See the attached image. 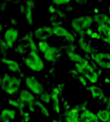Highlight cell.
Returning a JSON list of instances; mask_svg holds the SVG:
<instances>
[{
    "label": "cell",
    "instance_id": "obj_1",
    "mask_svg": "<svg viewBox=\"0 0 110 122\" xmlns=\"http://www.w3.org/2000/svg\"><path fill=\"white\" fill-rule=\"evenodd\" d=\"M94 22V17L92 16H79L72 19L71 26L80 37H84L86 35V29L90 28Z\"/></svg>",
    "mask_w": 110,
    "mask_h": 122
},
{
    "label": "cell",
    "instance_id": "obj_2",
    "mask_svg": "<svg viewBox=\"0 0 110 122\" xmlns=\"http://www.w3.org/2000/svg\"><path fill=\"white\" fill-rule=\"evenodd\" d=\"M24 63L28 69L34 72H41L45 67L44 62L37 51H30L24 58Z\"/></svg>",
    "mask_w": 110,
    "mask_h": 122
},
{
    "label": "cell",
    "instance_id": "obj_3",
    "mask_svg": "<svg viewBox=\"0 0 110 122\" xmlns=\"http://www.w3.org/2000/svg\"><path fill=\"white\" fill-rule=\"evenodd\" d=\"M74 67L78 73L84 76L89 82L96 84L99 81L98 73L89 62L86 64H74Z\"/></svg>",
    "mask_w": 110,
    "mask_h": 122
},
{
    "label": "cell",
    "instance_id": "obj_4",
    "mask_svg": "<svg viewBox=\"0 0 110 122\" xmlns=\"http://www.w3.org/2000/svg\"><path fill=\"white\" fill-rule=\"evenodd\" d=\"M97 32L101 35H110V16L105 14H97L94 16Z\"/></svg>",
    "mask_w": 110,
    "mask_h": 122
},
{
    "label": "cell",
    "instance_id": "obj_5",
    "mask_svg": "<svg viewBox=\"0 0 110 122\" xmlns=\"http://www.w3.org/2000/svg\"><path fill=\"white\" fill-rule=\"evenodd\" d=\"M24 82L26 88L34 95H41L44 92L42 83L34 76H28L25 78Z\"/></svg>",
    "mask_w": 110,
    "mask_h": 122
},
{
    "label": "cell",
    "instance_id": "obj_6",
    "mask_svg": "<svg viewBox=\"0 0 110 122\" xmlns=\"http://www.w3.org/2000/svg\"><path fill=\"white\" fill-rule=\"evenodd\" d=\"M92 59L98 66L104 69H110V53L98 52L92 55Z\"/></svg>",
    "mask_w": 110,
    "mask_h": 122
},
{
    "label": "cell",
    "instance_id": "obj_7",
    "mask_svg": "<svg viewBox=\"0 0 110 122\" xmlns=\"http://www.w3.org/2000/svg\"><path fill=\"white\" fill-rule=\"evenodd\" d=\"M34 37L39 41H47L53 35V29L51 26H43L36 29L33 33Z\"/></svg>",
    "mask_w": 110,
    "mask_h": 122
},
{
    "label": "cell",
    "instance_id": "obj_8",
    "mask_svg": "<svg viewBox=\"0 0 110 122\" xmlns=\"http://www.w3.org/2000/svg\"><path fill=\"white\" fill-rule=\"evenodd\" d=\"M19 30L14 27H10L4 31L3 39L7 44L9 49H12L14 47L15 43L19 38Z\"/></svg>",
    "mask_w": 110,
    "mask_h": 122
},
{
    "label": "cell",
    "instance_id": "obj_9",
    "mask_svg": "<svg viewBox=\"0 0 110 122\" xmlns=\"http://www.w3.org/2000/svg\"><path fill=\"white\" fill-rule=\"evenodd\" d=\"M21 86V80L16 76H12L7 86L3 91L8 95H14L17 94Z\"/></svg>",
    "mask_w": 110,
    "mask_h": 122
},
{
    "label": "cell",
    "instance_id": "obj_10",
    "mask_svg": "<svg viewBox=\"0 0 110 122\" xmlns=\"http://www.w3.org/2000/svg\"><path fill=\"white\" fill-rule=\"evenodd\" d=\"M53 29V33L54 35L58 37L64 38L66 41L70 43H73L75 41V37L66 28L63 27L61 25H57L52 27Z\"/></svg>",
    "mask_w": 110,
    "mask_h": 122
},
{
    "label": "cell",
    "instance_id": "obj_11",
    "mask_svg": "<svg viewBox=\"0 0 110 122\" xmlns=\"http://www.w3.org/2000/svg\"><path fill=\"white\" fill-rule=\"evenodd\" d=\"M44 54V59L48 61V62H55L58 60V59L60 57V50L57 46H51L48 50L43 54Z\"/></svg>",
    "mask_w": 110,
    "mask_h": 122
},
{
    "label": "cell",
    "instance_id": "obj_12",
    "mask_svg": "<svg viewBox=\"0 0 110 122\" xmlns=\"http://www.w3.org/2000/svg\"><path fill=\"white\" fill-rule=\"evenodd\" d=\"M61 90L59 87H54L51 92L52 101V109L57 114H59L61 112V107L59 104V96L60 94Z\"/></svg>",
    "mask_w": 110,
    "mask_h": 122
},
{
    "label": "cell",
    "instance_id": "obj_13",
    "mask_svg": "<svg viewBox=\"0 0 110 122\" xmlns=\"http://www.w3.org/2000/svg\"><path fill=\"white\" fill-rule=\"evenodd\" d=\"M19 99L27 106L34 104L36 102L34 94H32L29 89H21L19 92Z\"/></svg>",
    "mask_w": 110,
    "mask_h": 122
},
{
    "label": "cell",
    "instance_id": "obj_14",
    "mask_svg": "<svg viewBox=\"0 0 110 122\" xmlns=\"http://www.w3.org/2000/svg\"><path fill=\"white\" fill-rule=\"evenodd\" d=\"M35 6V2L33 0H27L26 2V11H25V19L28 25L31 26L34 24V16L33 11Z\"/></svg>",
    "mask_w": 110,
    "mask_h": 122
},
{
    "label": "cell",
    "instance_id": "obj_15",
    "mask_svg": "<svg viewBox=\"0 0 110 122\" xmlns=\"http://www.w3.org/2000/svg\"><path fill=\"white\" fill-rule=\"evenodd\" d=\"M80 108L77 106L65 114V122H81L80 118Z\"/></svg>",
    "mask_w": 110,
    "mask_h": 122
},
{
    "label": "cell",
    "instance_id": "obj_16",
    "mask_svg": "<svg viewBox=\"0 0 110 122\" xmlns=\"http://www.w3.org/2000/svg\"><path fill=\"white\" fill-rule=\"evenodd\" d=\"M1 62L5 64L7 66L9 71L11 73H18L21 70L19 64L14 59L2 57L1 59Z\"/></svg>",
    "mask_w": 110,
    "mask_h": 122
},
{
    "label": "cell",
    "instance_id": "obj_17",
    "mask_svg": "<svg viewBox=\"0 0 110 122\" xmlns=\"http://www.w3.org/2000/svg\"><path fill=\"white\" fill-rule=\"evenodd\" d=\"M81 121L83 122H101L97 114L89 109H84L80 114Z\"/></svg>",
    "mask_w": 110,
    "mask_h": 122
},
{
    "label": "cell",
    "instance_id": "obj_18",
    "mask_svg": "<svg viewBox=\"0 0 110 122\" xmlns=\"http://www.w3.org/2000/svg\"><path fill=\"white\" fill-rule=\"evenodd\" d=\"M16 111L14 109H4L0 115V119L1 121H4V120H9V121H13L16 118Z\"/></svg>",
    "mask_w": 110,
    "mask_h": 122
},
{
    "label": "cell",
    "instance_id": "obj_19",
    "mask_svg": "<svg viewBox=\"0 0 110 122\" xmlns=\"http://www.w3.org/2000/svg\"><path fill=\"white\" fill-rule=\"evenodd\" d=\"M91 96L94 99H102L105 98V94L103 90L97 85H92L89 87Z\"/></svg>",
    "mask_w": 110,
    "mask_h": 122
},
{
    "label": "cell",
    "instance_id": "obj_20",
    "mask_svg": "<svg viewBox=\"0 0 110 122\" xmlns=\"http://www.w3.org/2000/svg\"><path fill=\"white\" fill-rule=\"evenodd\" d=\"M67 56L70 61L74 62V64H86L89 62L85 58L74 51H68Z\"/></svg>",
    "mask_w": 110,
    "mask_h": 122
},
{
    "label": "cell",
    "instance_id": "obj_21",
    "mask_svg": "<svg viewBox=\"0 0 110 122\" xmlns=\"http://www.w3.org/2000/svg\"><path fill=\"white\" fill-rule=\"evenodd\" d=\"M78 43H79L80 49L84 52H85L87 54H92L93 49H92V45L89 43H88L87 41H85L84 37H80L79 41H78Z\"/></svg>",
    "mask_w": 110,
    "mask_h": 122
},
{
    "label": "cell",
    "instance_id": "obj_22",
    "mask_svg": "<svg viewBox=\"0 0 110 122\" xmlns=\"http://www.w3.org/2000/svg\"><path fill=\"white\" fill-rule=\"evenodd\" d=\"M97 116L101 122H110V110L109 109L99 110Z\"/></svg>",
    "mask_w": 110,
    "mask_h": 122
},
{
    "label": "cell",
    "instance_id": "obj_23",
    "mask_svg": "<svg viewBox=\"0 0 110 122\" xmlns=\"http://www.w3.org/2000/svg\"><path fill=\"white\" fill-rule=\"evenodd\" d=\"M8 104L9 106L16 108L19 110H23L26 107V104L21 102L19 99H9L8 100Z\"/></svg>",
    "mask_w": 110,
    "mask_h": 122
},
{
    "label": "cell",
    "instance_id": "obj_24",
    "mask_svg": "<svg viewBox=\"0 0 110 122\" xmlns=\"http://www.w3.org/2000/svg\"><path fill=\"white\" fill-rule=\"evenodd\" d=\"M35 104L37 106V107H38L40 111H41V114L46 118H49L50 117V112L49 109L44 105V103H42L41 101H36Z\"/></svg>",
    "mask_w": 110,
    "mask_h": 122
},
{
    "label": "cell",
    "instance_id": "obj_25",
    "mask_svg": "<svg viewBox=\"0 0 110 122\" xmlns=\"http://www.w3.org/2000/svg\"><path fill=\"white\" fill-rule=\"evenodd\" d=\"M11 76H11L10 74H9L7 73H4L1 75V76L0 78V86H1L2 91H4V89L6 88V86H7Z\"/></svg>",
    "mask_w": 110,
    "mask_h": 122
},
{
    "label": "cell",
    "instance_id": "obj_26",
    "mask_svg": "<svg viewBox=\"0 0 110 122\" xmlns=\"http://www.w3.org/2000/svg\"><path fill=\"white\" fill-rule=\"evenodd\" d=\"M40 101L45 104H49L52 101V96L51 93H49L48 92H44L41 95H40Z\"/></svg>",
    "mask_w": 110,
    "mask_h": 122
},
{
    "label": "cell",
    "instance_id": "obj_27",
    "mask_svg": "<svg viewBox=\"0 0 110 122\" xmlns=\"http://www.w3.org/2000/svg\"><path fill=\"white\" fill-rule=\"evenodd\" d=\"M37 46H38L39 51L42 54H44L48 50V49L51 46L47 41H39Z\"/></svg>",
    "mask_w": 110,
    "mask_h": 122
},
{
    "label": "cell",
    "instance_id": "obj_28",
    "mask_svg": "<svg viewBox=\"0 0 110 122\" xmlns=\"http://www.w3.org/2000/svg\"><path fill=\"white\" fill-rule=\"evenodd\" d=\"M27 45H28V47L29 48L30 51H37L38 52V51H39L38 46L35 43V41H34V40L33 38L31 39H29L27 41Z\"/></svg>",
    "mask_w": 110,
    "mask_h": 122
},
{
    "label": "cell",
    "instance_id": "obj_29",
    "mask_svg": "<svg viewBox=\"0 0 110 122\" xmlns=\"http://www.w3.org/2000/svg\"><path fill=\"white\" fill-rule=\"evenodd\" d=\"M20 112V114L21 116V117L23 118V121L24 122H29L31 119V117L29 112H24L23 110H19Z\"/></svg>",
    "mask_w": 110,
    "mask_h": 122
},
{
    "label": "cell",
    "instance_id": "obj_30",
    "mask_svg": "<svg viewBox=\"0 0 110 122\" xmlns=\"http://www.w3.org/2000/svg\"><path fill=\"white\" fill-rule=\"evenodd\" d=\"M0 47H1V52L3 54L4 52H6V51L9 49L7 44L6 43V41H4V39H1V42H0Z\"/></svg>",
    "mask_w": 110,
    "mask_h": 122
},
{
    "label": "cell",
    "instance_id": "obj_31",
    "mask_svg": "<svg viewBox=\"0 0 110 122\" xmlns=\"http://www.w3.org/2000/svg\"><path fill=\"white\" fill-rule=\"evenodd\" d=\"M14 50H15V52H16L17 54H21V55L24 54V53L26 51H25V49H24V46L22 44H18V45H16Z\"/></svg>",
    "mask_w": 110,
    "mask_h": 122
},
{
    "label": "cell",
    "instance_id": "obj_32",
    "mask_svg": "<svg viewBox=\"0 0 110 122\" xmlns=\"http://www.w3.org/2000/svg\"><path fill=\"white\" fill-rule=\"evenodd\" d=\"M53 4L57 6H62V5H67L70 3L72 0H52Z\"/></svg>",
    "mask_w": 110,
    "mask_h": 122
},
{
    "label": "cell",
    "instance_id": "obj_33",
    "mask_svg": "<svg viewBox=\"0 0 110 122\" xmlns=\"http://www.w3.org/2000/svg\"><path fill=\"white\" fill-rule=\"evenodd\" d=\"M78 80L79 81V82L84 86H87V79L84 76H83L82 75L78 76Z\"/></svg>",
    "mask_w": 110,
    "mask_h": 122
},
{
    "label": "cell",
    "instance_id": "obj_34",
    "mask_svg": "<svg viewBox=\"0 0 110 122\" xmlns=\"http://www.w3.org/2000/svg\"><path fill=\"white\" fill-rule=\"evenodd\" d=\"M92 39H97V40H99V39H102V35L100 34V33H98V32H94L92 34V36H90Z\"/></svg>",
    "mask_w": 110,
    "mask_h": 122
},
{
    "label": "cell",
    "instance_id": "obj_35",
    "mask_svg": "<svg viewBox=\"0 0 110 122\" xmlns=\"http://www.w3.org/2000/svg\"><path fill=\"white\" fill-rule=\"evenodd\" d=\"M27 107H28V109H29V112H30L31 113H34V112H35L36 108H37V106H36L35 103H34V104H29V105H28Z\"/></svg>",
    "mask_w": 110,
    "mask_h": 122
},
{
    "label": "cell",
    "instance_id": "obj_36",
    "mask_svg": "<svg viewBox=\"0 0 110 122\" xmlns=\"http://www.w3.org/2000/svg\"><path fill=\"white\" fill-rule=\"evenodd\" d=\"M104 42L107 43V44L110 45V35L109 36H105V35H102V39H101Z\"/></svg>",
    "mask_w": 110,
    "mask_h": 122
},
{
    "label": "cell",
    "instance_id": "obj_37",
    "mask_svg": "<svg viewBox=\"0 0 110 122\" xmlns=\"http://www.w3.org/2000/svg\"><path fill=\"white\" fill-rule=\"evenodd\" d=\"M74 1L79 6H85L87 4V0H74Z\"/></svg>",
    "mask_w": 110,
    "mask_h": 122
},
{
    "label": "cell",
    "instance_id": "obj_38",
    "mask_svg": "<svg viewBox=\"0 0 110 122\" xmlns=\"http://www.w3.org/2000/svg\"><path fill=\"white\" fill-rule=\"evenodd\" d=\"M48 11H49V12L50 14H54V13H56V12L57 11V9H56L53 5H50V6H49Z\"/></svg>",
    "mask_w": 110,
    "mask_h": 122
},
{
    "label": "cell",
    "instance_id": "obj_39",
    "mask_svg": "<svg viewBox=\"0 0 110 122\" xmlns=\"http://www.w3.org/2000/svg\"><path fill=\"white\" fill-rule=\"evenodd\" d=\"M94 33V31H92V29L91 28H89L87 29H86V35L87 36H91L92 34Z\"/></svg>",
    "mask_w": 110,
    "mask_h": 122
},
{
    "label": "cell",
    "instance_id": "obj_40",
    "mask_svg": "<svg viewBox=\"0 0 110 122\" xmlns=\"http://www.w3.org/2000/svg\"><path fill=\"white\" fill-rule=\"evenodd\" d=\"M25 11H26V6H23V5H21L20 6V12L21 14H25Z\"/></svg>",
    "mask_w": 110,
    "mask_h": 122
},
{
    "label": "cell",
    "instance_id": "obj_41",
    "mask_svg": "<svg viewBox=\"0 0 110 122\" xmlns=\"http://www.w3.org/2000/svg\"><path fill=\"white\" fill-rule=\"evenodd\" d=\"M94 12L95 13V14H99V9L98 8H94Z\"/></svg>",
    "mask_w": 110,
    "mask_h": 122
},
{
    "label": "cell",
    "instance_id": "obj_42",
    "mask_svg": "<svg viewBox=\"0 0 110 122\" xmlns=\"http://www.w3.org/2000/svg\"><path fill=\"white\" fill-rule=\"evenodd\" d=\"M105 82H106L107 84H110V79H109V78H106V79H105Z\"/></svg>",
    "mask_w": 110,
    "mask_h": 122
},
{
    "label": "cell",
    "instance_id": "obj_43",
    "mask_svg": "<svg viewBox=\"0 0 110 122\" xmlns=\"http://www.w3.org/2000/svg\"><path fill=\"white\" fill-rule=\"evenodd\" d=\"M52 122H62L61 121H59V120H57V119H54Z\"/></svg>",
    "mask_w": 110,
    "mask_h": 122
},
{
    "label": "cell",
    "instance_id": "obj_44",
    "mask_svg": "<svg viewBox=\"0 0 110 122\" xmlns=\"http://www.w3.org/2000/svg\"><path fill=\"white\" fill-rule=\"evenodd\" d=\"M107 10H108V13H109V15L110 16V6H108V9H107Z\"/></svg>",
    "mask_w": 110,
    "mask_h": 122
},
{
    "label": "cell",
    "instance_id": "obj_45",
    "mask_svg": "<svg viewBox=\"0 0 110 122\" xmlns=\"http://www.w3.org/2000/svg\"><path fill=\"white\" fill-rule=\"evenodd\" d=\"M2 1H12L14 0H1Z\"/></svg>",
    "mask_w": 110,
    "mask_h": 122
}]
</instances>
